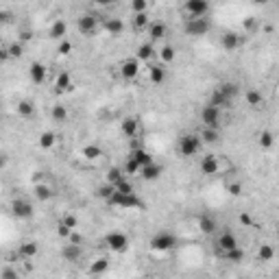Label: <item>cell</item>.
I'll return each instance as SVG.
<instances>
[{
    "instance_id": "55",
    "label": "cell",
    "mask_w": 279,
    "mask_h": 279,
    "mask_svg": "<svg viewBox=\"0 0 279 279\" xmlns=\"http://www.w3.org/2000/svg\"><path fill=\"white\" fill-rule=\"evenodd\" d=\"M242 26H244V31H251L255 26V18H247V20L242 22Z\"/></svg>"
},
{
    "instance_id": "7",
    "label": "cell",
    "mask_w": 279,
    "mask_h": 279,
    "mask_svg": "<svg viewBox=\"0 0 279 279\" xmlns=\"http://www.w3.org/2000/svg\"><path fill=\"white\" fill-rule=\"evenodd\" d=\"M214 247L218 253H227V251H233V249H240V244H238V238H236V233L233 231H221V236H218L214 240Z\"/></svg>"
},
{
    "instance_id": "47",
    "label": "cell",
    "mask_w": 279,
    "mask_h": 279,
    "mask_svg": "<svg viewBox=\"0 0 279 279\" xmlns=\"http://www.w3.org/2000/svg\"><path fill=\"white\" fill-rule=\"evenodd\" d=\"M131 11H133V15L146 13V11H149V2H146V0H133V2H131Z\"/></svg>"
},
{
    "instance_id": "12",
    "label": "cell",
    "mask_w": 279,
    "mask_h": 279,
    "mask_svg": "<svg viewBox=\"0 0 279 279\" xmlns=\"http://www.w3.org/2000/svg\"><path fill=\"white\" fill-rule=\"evenodd\" d=\"M157 57V48L153 42H142L138 48H135V59L142 63V61H153Z\"/></svg>"
},
{
    "instance_id": "11",
    "label": "cell",
    "mask_w": 279,
    "mask_h": 279,
    "mask_svg": "<svg viewBox=\"0 0 279 279\" xmlns=\"http://www.w3.org/2000/svg\"><path fill=\"white\" fill-rule=\"evenodd\" d=\"M138 74H140V61H138V59H135V57L124 59V61L120 63V76H122V79L133 81Z\"/></svg>"
},
{
    "instance_id": "37",
    "label": "cell",
    "mask_w": 279,
    "mask_h": 279,
    "mask_svg": "<svg viewBox=\"0 0 279 279\" xmlns=\"http://www.w3.org/2000/svg\"><path fill=\"white\" fill-rule=\"evenodd\" d=\"M258 144H260V149H264V151H269L273 144H275V135H273V131L269 129H264L262 133L258 135Z\"/></svg>"
},
{
    "instance_id": "52",
    "label": "cell",
    "mask_w": 279,
    "mask_h": 279,
    "mask_svg": "<svg viewBox=\"0 0 279 279\" xmlns=\"http://www.w3.org/2000/svg\"><path fill=\"white\" fill-rule=\"evenodd\" d=\"M61 223L65 227H70V229H76L79 227V218H76L74 214H65L63 218H61Z\"/></svg>"
},
{
    "instance_id": "42",
    "label": "cell",
    "mask_w": 279,
    "mask_h": 279,
    "mask_svg": "<svg viewBox=\"0 0 279 279\" xmlns=\"http://www.w3.org/2000/svg\"><path fill=\"white\" fill-rule=\"evenodd\" d=\"M51 118H53V122H63V120L68 118V109H65V105H53Z\"/></svg>"
},
{
    "instance_id": "51",
    "label": "cell",
    "mask_w": 279,
    "mask_h": 279,
    "mask_svg": "<svg viewBox=\"0 0 279 279\" xmlns=\"http://www.w3.org/2000/svg\"><path fill=\"white\" fill-rule=\"evenodd\" d=\"M72 231L74 229H70V227H65L61 221H59V225H57V236L61 238V240H70V236H72Z\"/></svg>"
},
{
    "instance_id": "9",
    "label": "cell",
    "mask_w": 279,
    "mask_h": 279,
    "mask_svg": "<svg viewBox=\"0 0 279 279\" xmlns=\"http://www.w3.org/2000/svg\"><path fill=\"white\" fill-rule=\"evenodd\" d=\"M201 122H203V127L218 129V124H221V109L214 105H205L201 109Z\"/></svg>"
},
{
    "instance_id": "10",
    "label": "cell",
    "mask_w": 279,
    "mask_h": 279,
    "mask_svg": "<svg viewBox=\"0 0 279 279\" xmlns=\"http://www.w3.org/2000/svg\"><path fill=\"white\" fill-rule=\"evenodd\" d=\"M11 214L15 218H20V221H29L33 216V205L26 199H15L13 203H11Z\"/></svg>"
},
{
    "instance_id": "23",
    "label": "cell",
    "mask_w": 279,
    "mask_h": 279,
    "mask_svg": "<svg viewBox=\"0 0 279 279\" xmlns=\"http://www.w3.org/2000/svg\"><path fill=\"white\" fill-rule=\"evenodd\" d=\"M65 35H68V24H65L63 20H55L53 24L48 26V37H51V40L63 42V40H65Z\"/></svg>"
},
{
    "instance_id": "5",
    "label": "cell",
    "mask_w": 279,
    "mask_h": 279,
    "mask_svg": "<svg viewBox=\"0 0 279 279\" xmlns=\"http://www.w3.org/2000/svg\"><path fill=\"white\" fill-rule=\"evenodd\" d=\"M103 242H105V247L109 251H113V253H124V251L129 249V236L122 231H109Z\"/></svg>"
},
{
    "instance_id": "60",
    "label": "cell",
    "mask_w": 279,
    "mask_h": 279,
    "mask_svg": "<svg viewBox=\"0 0 279 279\" xmlns=\"http://www.w3.org/2000/svg\"><path fill=\"white\" fill-rule=\"evenodd\" d=\"M277 90H279V81H277Z\"/></svg>"
},
{
    "instance_id": "31",
    "label": "cell",
    "mask_w": 279,
    "mask_h": 279,
    "mask_svg": "<svg viewBox=\"0 0 279 279\" xmlns=\"http://www.w3.org/2000/svg\"><path fill=\"white\" fill-rule=\"evenodd\" d=\"M199 138L203 144H216V142H221V133H218V129H210V127H203L199 133Z\"/></svg>"
},
{
    "instance_id": "2",
    "label": "cell",
    "mask_w": 279,
    "mask_h": 279,
    "mask_svg": "<svg viewBox=\"0 0 279 279\" xmlns=\"http://www.w3.org/2000/svg\"><path fill=\"white\" fill-rule=\"evenodd\" d=\"M109 205L113 207H120V210H144V201L140 199L138 194H122V192H116L109 201Z\"/></svg>"
},
{
    "instance_id": "44",
    "label": "cell",
    "mask_w": 279,
    "mask_h": 279,
    "mask_svg": "<svg viewBox=\"0 0 279 279\" xmlns=\"http://www.w3.org/2000/svg\"><path fill=\"white\" fill-rule=\"evenodd\" d=\"M229 170H233V164L229 157H223L218 155V174H227Z\"/></svg>"
},
{
    "instance_id": "46",
    "label": "cell",
    "mask_w": 279,
    "mask_h": 279,
    "mask_svg": "<svg viewBox=\"0 0 279 279\" xmlns=\"http://www.w3.org/2000/svg\"><path fill=\"white\" fill-rule=\"evenodd\" d=\"M122 168H124V172H127V174H138V172H140V164L135 162L131 155L127 157V162H124Z\"/></svg>"
},
{
    "instance_id": "3",
    "label": "cell",
    "mask_w": 279,
    "mask_h": 279,
    "mask_svg": "<svg viewBox=\"0 0 279 279\" xmlns=\"http://www.w3.org/2000/svg\"><path fill=\"white\" fill-rule=\"evenodd\" d=\"M201 146H203V142H201L199 133H183L181 138H179V153H181L183 157L199 155Z\"/></svg>"
},
{
    "instance_id": "18",
    "label": "cell",
    "mask_w": 279,
    "mask_h": 279,
    "mask_svg": "<svg viewBox=\"0 0 279 279\" xmlns=\"http://www.w3.org/2000/svg\"><path fill=\"white\" fill-rule=\"evenodd\" d=\"M81 255H83V247H81V244H72V242L63 244L61 258H63L65 262H72V264H76V262L81 260Z\"/></svg>"
},
{
    "instance_id": "6",
    "label": "cell",
    "mask_w": 279,
    "mask_h": 279,
    "mask_svg": "<svg viewBox=\"0 0 279 279\" xmlns=\"http://www.w3.org/2000/svg\"><path fill=\"white\" fill-rule=\"evenodd\" d=\"M151 249L153 251H160V253H164V251H170L174 249V244H177V236L170 231H160L155 233V236L151 238Z\"/></svg>"
},
{
    "instance_id": "32",
    "label": "cell",
    "mask_w": 279,
    "mask_h": 279,
    "mask_svg": "<svg viewBox=\"0 0 279 279\" xmlns=\"http://www.w3.org/2000/svg\"><path fill=\"white\" fill-rule=\"evenodd\" d=\"M37 144H40V149H44V151L53 149V146L57 144V133H55V131H44V133H40Z\"/></svg>"
},
{
    "instance_id": "26",
    "label": "cell",
    "mask_w": 279,
    "mask_h": 279,
    "mask_svg": "<svg viewBox=\"0 0 279 279\" xmlns=\"http://www.w3.org/2000/svg\"><path fill=\"white\" fill-rule=\"evenodd\" d=\"M149 81L153 85H162L166 81V68L162 63H153L149 68Z\"/></svg>"
},
{
    "instance_id": "33",
    "label": "cell",
    "mask_w": 279,
    "mask_h": 279,
    "mask_svg": "<svg viewBox=\"0 0 279 279\" xmlns=\"http://www.w3.org/2000/svg\"><path fill=\"white\" fill-rule=\"evenodd\" d=\"M131 24H133V31H149L151 26V18L149 13H138L131 18Z\"/></svg>"
},
{
    "instance_id": "22",
    "label": "cell",
    "mask_w": 279,
    "mask_h": 279,
    "mask_svg": "<svg viewBox=\"0 0 279 279\" xmlns=\"http://www.w3.org/2000/svg\"><path fill=\"white\" fill-rule=\"evenodd\" d=\"M199 231L203 233V236H214V233L218 231V223L214 216L210 214H203L199 218Z\"/></svg>"
},
{
    "instance_id": "1",
    "label": "cell",
    "mask_w": 279,
    "mask_h": 279,
    "mask_svg": "<svg viewBox=\"0 0 279 279\" xmlns=\"http://www.w3.org/2000/svg\"><path fill=\"white\" fill-rule=\"evenodd\" d=\"M183 20H199V18H205L207 13H210V2H205V0H185L183 2Z\"/></svg>"
},
{
    "instance_id": "16",
    "label": "cell",
    "mask_w": 279,
    "mask_h": 279,
    "mask_svg": "<svg viewBox=\"0 0 279 279\" xmlns=\"http://www.w3.org/2000/svg\"><path fill=\"white\" fill-rule=\"evenodd\" d=\"M46 74H48V68L42 61H33L29 65V76L35 85H42L44 81H46Z\"/></svg>"
},
{
    "instance_id": "39",
    "label": "cell",
    "mask_w": 279,
    "mask_h": 279,
    "mask_svg": "<svg viewBox=\"0 0 279 279\" xmlns=\"http://www.w3.org/2000/svg\"><path fill=\"white\" fill-rule=\"evenodd\" d=\"M96 194H98V199H105L109 203V201H112V196L116 194V188H113L112 183H103V185H98V188H96Z\"/></svg>"
},
{
    "instance_id": "13",
    "label": "cell",
    "mask_w": 279,
    "mask_h": 279,
    "mask_svg": "<svg viewBox=\"0 0 279 279\" xmlns=\"http://www.w3.org/2000/svg\"><path fill=\"white\" fill-rule=\"evenodd\" d=\"M40 255V244L35 240H26L18 247V258L20 260H35Z\"/></svg>"
},
{
    "instance_id": "48",
    "label": "cell",
    "mask_w": 279,
    "mask_h": 279,
    "mask_svg": "<svg viewBox=\"0 0 279 279\" xmlns=\"http://www.w3.org/2000/svg\"><path fill=\"white\" fill-rule=\"evenodd\" d=\"M0 279H20V271L15 266H4L0 273Z\"/></svg>"
},
{
    "instance_id": "54",
    "label": "cell",
    "mask_w": 279,
    "mask_h": 279,
    "mask_svg": "<svg viewBox=\"0 0 279 279\" xmlns=\"http://www.w3.org/2000/svg\"><path fill=\"white\" fill-rule=\"evenodd\" d=\"M68 242H72V244H81V242H83V236H81V233H76V229H74V231H72V236H70V240H68Z\"/></svg>"
},
{
    "instance_id": "38",
    "label": "cell",
    "mask_w": 279,
    "mask_h": 279,
    "mask_svg": "<svg viewBox=\"0 0 279 279\" xmlns=\"http://www.w3.org/2000/svg\"><path fill=\"white\" fill-rule=\"evenodd\" d=\"M273 258H275V249H273V244H269V242L260 244V249H258V260H260V262H271Z\"/></svg>"
},
{
    "instance_id": "45",
    "label": "cell",
    "mask_w": 279,
    "mask_h": 279,
    "mask_svg": "<svg viewBox=\"0 0 279 279\" xmlns=\"http://www.w3.org/2000/svg\"><path fill=\"white\" fill-rule=\"evenodd\" d=\"M7 51H9V55H11V57L20 59L22 55H24V44H22V42H11L9 46H7Z\"/></svg>"
},
{
    "instance_id": "24",
    "label": "cell",
    "mask_w": 279,
    "mask_h": 279,
    "mask_svg": "<svg viewBox=\"0 0 279 279\" xmlns=\"http://www.w3.org/2000/svg\"><path fill=\"white\" fill-rule=\"evenodd\" d=\"M55 92L57 94H63V92H70L72 90V76H70V72H59L57 76H55Z\"/></svg>"
},
{
    "instance_id": "29",
    "label": "cell",
    "mask_w": 279,
    "mask_h": 279,
    "mask_svg": "<svg viewBox=\"0 0 279 279\" xmlns=\"http://www.w3.org/2000/svg\"><path fill=\"white\" fill-rule=\"evenodd\" d=\"M131 157H133V160L140 164V170H142L144 166H149V164L155 162V160H153L151 153L146 151V149H142V146H140V149H133V151H131Z\"/></svg>"
},
{
    "instance_id": "21",
    "label": "cell",
    "mask_w": 279,
    "mask_h": 279,
    "mask_svg": "<svg viewBox=\"0 0 279 279\" xmlns=\"http://www.w3.org/2000/svg\"><path fill=\"white\" fill-rule=\"evenodd\" d=\"M201 172L207 174V177H216L218 174V155L207 153L203 160H201Z\"/></svg>"
},
{
    "instance_id": "43",
    "label": "cell",
    "mask_w": 279,
    "mask_h": 279,
    "mask_svg": "<svg viewBox=\"0 0 279 279\" xmlns=\"http://www.w3.org/2000/svg\"><path fill=\"white\" fill-rule=\"evenodd\" d=\"M223 260L229 262V264H240V262L244 260V253H242V249H233V251L223 253Z\"/></svg>"
},
{
    "instance_id": "50",
    "label": "cell",
    "mask_w": 279,
    "mask_h": 279,
    "mask_svg": "<svg viewBox=\"0 0 279 279\" xmlns=\"http://www.w3.org/2000/svg\"><path fill=\"white\" fill-rule=\"evenodd\" d=\"M113 188H116V192H122V194H135V192H133V183H131L129 179L120 181L118 185H113Z\"/></svg>"
},
{
    "instance_id": "8",
    "label": "cell",
    "mask_w": 279,
    "mask_h": 279,
    "mask_svg": "<svg viewBox=\"0 0 279 279\" xmlns=\"http://www.w3.org/2000/svg\"><path fill=\"white\" fill-rule=\"evenodd\" d=\"M183 29H185V35L201 37V35H205V33L212 29V24H210V20L207 18H199V20H188L183 24Z\"/></svg>"
},
{
    "instance_id": "36",
    "label": "cell",
    "mask_w": 279,
    "mask_h": 279,
    "mask_svg": "<svg viewBox=\"0 0 279 279\" xmlns=\"http://www.w3.org/2000/svg\"><path fill=\"white\" fill-rule=\"evenodd\" d=\"M83 157L85 160H90V162H96V160H101L103 157V149L101 146H96V144H87V146H83Z\"/></svg>"
},
{
    "instance_id": "58",
    "label": "cell",
    "mask_w": 279,
    "mask_h": 279,
    "mask_svg": "<svg viewBox=\"0 0 279 279\" xmlns=\"http://www.w3.org/2000/svg\"><path fill=\"white\" fill-rule=\"evenodd\" d=\"M240 223H242V225H251V216L249 214H240Z\"/></svg>"
},
{
    "instance_id": "61",
    "label": "cell",
    "mask_w": 279,
    "mask_h": 279,
    "mask_svg": "<svg viewBox=\"0 0 279 279\" xmlns=\"http://www.w3.org/2000/svg\"><path fill=\"white\" fill-rule=\"evenodd\" d=\"M277 236H279V229H277Z\"/></svg>"
},
{
    "instance_id": "57",
    "label": "cell",
    "mask_w": 279,
    "mask_h": 279,
    "mask_svg": "<svg viewBox=\"0 0 279 279\" xmlns=\"http://www.w3.org/2000/svg\"><path fill=\"white\" fill-rule=\"evenodd\" d=\"M0 59H2V61H9V59H11V55H9V51H7V46H2V51H0Z\"/></svg>"
},
{
    "instance_id": "34",
    "label": "cell",
    "mask_w": 279,
    "mask_h": 279,
    "mask_svg": "<svg viewBox=\"0 0 279 279\" xmlns=\"http://www.w3.org/2000/svg\"><path fill=\"white\" fill-rule=\"evenodd\" d=\"M124 179H127V172H124V168L113 166V168H109V170H107V183L118 185L120 181H124Z\"/></svg>"
},
{
    "instance_id": "25",
    "label": "cell",
    "mask_w": 279,
    "mask_h": 279,
    "mask_svg": "<svg viewBox=\"0 0 279 279\" xmlns=\"http://www.w3.org/2000/svg\"><path fill=\"white\" fill-rule=\"evenodd\" d=\"M244 101H247V105L253 107V109L264 107V96H262V92L255 90V87H251V90L244 92Z\"/></svg>"
},
{
    "instance_id": "35",
    "label": "cell",
    "mask_w": 279,
    "mask_h": 279,
    "mask_svg": "<svg viewBox=\"0 0 279 279\" xmlns=\"http://www.w3.org/2000/svg\"><path fill=\"white\" fill-rule=\"evenodd\" d=\"M216 92H221V94L225 96L227 101L233 103V98L238 96V85H236V83H221V85L216 87Z\"/></svg>"
},
{
    "instance_id": "56",
    "label": "cell",
    "mask_w": 279,
    "mask_h": 279,
    "mask_svg": "<svg viewBox=\"0 0 279 279\" xmlns=\"http://www.w3.org/2000/svg\"><path fill=\"white\" fill-rule=\"evenodd\" d=\"M29 40H31V31H26V29H24V31L20 33V42L24 44V42H29Z\"/></svg>"
},
{
    "instance_id": "4",
    "label": "cell",
    "mask_w": 279,
    "mask_h": 279,
    "mask_svg": "<svg viewBox=\"0 0 279 279\" xmlns=\"http://www.w3.org/2000/svg\"><path fill=\"white\" fill-rule=\"evenodd\" d=\"M103 26V20H98V15L94 13H83L79 20H76V29H79L81 35L85 37H92L96 35V31Z\"/></svg>"
},
{
    "instance_id": "15",
    "label": "cell",
    "mask_w": 279,
    "mask_h": 279,
    "mask_svg": "<svg viewBox=\"0 0 279 279\" xmlns=\"http://www.w3.org/2000/svg\"><path fill=\"white\" fill-rule=\"evenodd\" d=\"M103 29H105L107 35L118 37L124 33V22L122 18H103Z\"/></svg>"
},
{
    "instance_id": "49",
    "label": "cell",
    "mask_w": 279,
    "mask_h": 279,
    "mask_svg": "<svg viewBox=\"0 0 279 279\" xmlns=\"http://www.w3.org/2000/svg\"><path fill=\"white\" fill-rule=\"evenodd\" d=\"M227 192L231 194V196H240V194L244 192V185L240 183V181H229L227 183Z\"/></svg>"
},
{
    "instance_id": "28",
    "label": "cell",
    "mask_w": 279,
    "mask_h": 279,
    "mask_svg": "<svg viewBox=\"0 0 279 279\" xmlns=\"http://www.w3.org/2000/svg\"><path fill=\"white\" fill-rule=\"evenodd\" d=\"M107 271H109V260H107V258H96V260L90 264V269H87V273H90L92 277L105 275Z\"/></svg>"
},
{
    "instance_id": "40",
    "label": "cell",
    "mask_w": 279,
    "mask_h": 279,
    "mask_svg": "<svg viewBox=\"0 0 279 279\" xmlns=\"http://www.w3.org/2000/svg\"><path fill=\"white\" fill-rule=\"evenodd\" d=\"M207 105H214V107H218V109H223V107H231V101H227V98L223 96L221 92L214 90V94H212V98L207 101Z\"/></svg>"
},
{
    "instance_id": "19",
    "label": "cell",
    "mask_w": 279,
    "mask_h": 279,
    "mask_svg": "<svg viewBox=\"0 0 279 279\" xmlns=\"http://www.w3.org/2000/svg\"><path fill=\"white\" fill-rule=\"evenodd\" d=\"M240 44H242V37H240V33H236V31H225L221 35V46L225 48V51H236Z\"/></svg>"
},
{
    "instance_id": "27",
    "label": "cell",
    "mask_w": 279,
    "mask_h": 279,
    "mask_svg": "<svg viewBox=\"0 0 279 279\" xmlns=\"http://www.w3.org/2000/svg\"><path fill=\"white\" fill-rule=\"evenodd\" d=\"M33 194H35L37 201H42V203H46V201L53 199V188L48 183H33Z\"/></svg>"
},
{
    "instance_id": "17",
    "label": "cell",
    "mask_w": 279,
    "mask_h": 279,
    "mask_svg": "<svg viewBox=\"0 0 279 279\" xmlns=\"http://www.w3.org/2000/svg\"><path fill=\"white\" fill-rule=\"evenodd\" d=\"M149 42H160L166 37V33H168V26H166V22H162V20H155V22H151V26H149Z\"/></svg>"
},
{
    "instance_id": "20",
    "label": "cell",
    "mask_w": 279,
    "mask_h": 279,
    "mask_svg": "<svg viewBox=\"0 0 279 279\" xmlns=\"http://www.w3.org/2000/svg\"><path fill=\"white\" fill-rule=\"evenodd\" d=\"M162 174H164V166H162V164H157V162L149 164V166H144L140 170V177L144 179V181H157Z\"/></svg>"
},
{
    "instance_id": "41",
    "label": "cell",
    "mask_w": 279,
    "mask_h": 279,
    "mask_svg": "<svg viewBox=\"0 0 279 279\" xmlns=\"http://www.w3.org/2000/svg\"><path fill=\"white\" fill-rule=\"evenodd\" d=\"M18 113H20L22 118H31L33 113H35V105H33L31 101H26V98H24V101L18 103Z\"/></svg>"
},
{
    "instance_id": "30",
    "label": "cell",
    "mask_w": 279,
    "mask_h": 279,
    "mask_svg": "<svg viewBox=\"0 0 279 279\" xmlns=\"http://www.w3.org/2000/svg\"><path fill=\"white\" fill-rule=\"evenodd\" d=\"M174 57H177V51H174V46H170V44H166V46H162L160 51H157V59L162 61V65L172 63Z\"/></svg>"
},
{
    "instance_id": "53",
    "label": "cell",
    "mask_w": 279,
    "mask_h": 279,
    "mask_svg": "<svg viewBox=\"0 0 279 279\" xmlns=\"http://www.w3.org/2000/svg\"><path fill=\"white\" fill-rule=\"evenodd\" d=\"M72 42H70V40H63V42H59V48H57V53L59 55H70V53H72Z\"/></svg>"
},
{
    "instance_id": "59",
    "label": "cell",
    "mask_w": 279,
    "mask_h": 279,
    "mask_svg": "<svg viewBox=\"0 0 279 279\" xmlns=\"http://www.w3.org/2000/svg\"><path fill=\"white\" fill-rule=\"evenodd\" d=\"M0 18H2V22H9V20H11L9 11H4V9H2V11H0Z\"/></svg>"
},
{
    "instance_id": "14",
    "label": "cell",
    "mask_w": 279,
    "mask_h": 279,
    "mask_svg": "<svg viewBox=\"0 0 279 279\" xmlns=\"http://www.w3.org/2000/svg\"><path fill=\"white\" fill-rule=\"evenodd\" d=\"M120 131H122V135H127V138H138V135L142 133V124L138 118L129 116L122 120V124H120Z\"/></svg>"
}]
</instances>
